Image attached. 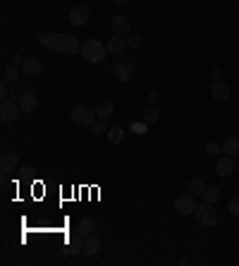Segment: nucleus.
Returning <instances> with one entry per match:
<instances>
[{
	"label": "nucleus",
	"mask_w": 239,
	"mask_h": 266,
	"mask_svg": "<svg viewBox=\"0 0 239 266\" xmlns=\"http://www.w3.org/2000/svg\"><path fill=\"white\" fill-rule=\"evenodd\" d=\"M101 245H103V242H101V238H98L96 233L89 235V238H84V254H86V257H96V254L101 252Z\"/></svg>",
	"instance_id": "nucleus-16"
},
{
	"label": "nucleus",
	"mask_w": 239,
	"mask_h": 266,
	"mask_svg": "<svg viewBox=\"0 0 239 266\" xmlns=\"http://www.w3.org/2000/svg\"><path fill=\"white\" fill-rule=\"evenodd\" d=\"M196 197L189 192V194H182V197H177L175 199V211L179 213V216H189V213H194L196 211Z\"/></svg>",
	"instance_id": "nucleus-6"
},
{
	"label": "nucleus",
	"mask_w": 239,
	"mask_h": 266,
	"mask_svg": "<svg viewBox=\"0 0 239 266\" xmlns=\"http://www.w3.org/2000/svg\"><path fill=\"white\" fill-rule=\"evenodd\" d=\"M127 46H129V48H139V46H141V36H139V34H129Z\"/></svg>",
	"instance_id": "nucleus-29"
},
{
	"label": "nucleus",
	"mask_w": 239,
	"mask_h": 266,
	"mask_svg": "<svg viewBox=\"0 0 239 266\" xmlns=\"http://www.w3.org/2000/svg\"><path fill=\"white\" fill-rule=\"evenodd\" d=\"M17 166H19V156H17L14 151L2 154V159H0V171H2V173H12Z\"/></svg>",
	"instance_id": "nucleus-15"
},
{
	"label": "nucleus",
	"mask_w": 239,
	"mask_h": 266,
	"mask_svg": "<svg viewBox=\"0 0 239 266\" xmlns=\"http://www.w3.org/2000/svg\"><path fill=\"white\" fill-rule=\"evenodd\" d=\"M189 192H191L194 197H203V192H206V182L199 180V177H194V180L189 182Z\"/></svg>",
	"instance_id": "nucleus-21"
},
{
	"label": "nucleus",
	"mask_w": 239,
	"mask_h": 266,
	"mask_svg": "<svg viewBox=\"0 0 239 266\" xmlns=\"http://www.w3.org/2000/svg\"><path fill=\"white\" fill-rule=\"evenodd\" d=\"M39 43L46 46V48H51V51H55V53H62V55L81 53L79 39L72 36V34H41Z\"/></svg>",
	"instance_id": "nucleus-1"
},
{
	"label": "nucleus",
	"mask_w": 239,
	"mask_h": 266,
	"mask_svg": "<svg viewBox=\"0 0 239 266\" xmlns=\"http://www.w3.org/2000/svg\"><path fill=\"white\" fill-rule=\"evenodd\" d=\"M108 139H110L113 144H122V142H124V130H122V127H113V130L108 132Z\"/></svg>",
	"instance_id": "nucleus-23"
},
{
	"label": "nucleus",
	"mask_w": 239,
	"mask_h": 266,
	"mask_svg": "<svg viewBox=\"0 0 239 266\" xmlns=\"http://www.w3.org/2000/svg\"><path fill=\"white\" fill-rule=\"evenodd\" d=\"M215 173L220 175V177H230V175L235 173V161H232V156H218V159H215Z\"/></svg>",
	"instance_id": "nucleus-12"
},
{
	"label": "nucleus",
	"mask_w": 239,
	"mask_h": 266,
	"mask_svg": "<svg viewBox=\"0 0 239 266\" xmlns=\"http://www.w3.org/2000/svg\"><path fill=\"white\" fill-rule=\"evenodd\" d=\"M227 211L232 213V216H239V197H232L230 204H227Z\"/></svg>",
	"instance_id": "nucleus-28"
},
{
	"label": "nucleus",
	"mask_w": 239,
	"mask_h": 266,
	"mask_svg": "<svg viewBox=\"0 0 239 266\" xmlns=\"http://www.w3.org/2000/svg\"><path fill=\"white\" fill-rule=\"evenodd\" d=\"M211 77L213 80H218V77H220V70H218V67H211Z\"/></svg>",
	"instance_id": "nucleus-33"
},
{
	"label": "nucleus",
	"mask_w": 239,
	"mask_h": 266,
	"mask_svg": "<svg viewBox=\"0 0 239 266\" xmlns=\"http://www.w3.org/2000/svg\"><path fill=\"white\" fill-rule=\"evenodd\" d=\"M223 154L225 156H237L239 154V137H225V142H223Z\"/></svg>",
	"instance_id": "nucleus-19"
},
{
	"label": "nucleus",
	"mask_w": 239,
	"mask_h": 266,
	"mask_svg": "<svg viewBox=\"0 0 239 266\" xmlns=\"http://www.w3.org/2000/svg\"><path fill=\"white\" fill-rule=\"evenodd\" d=\"M93 230H96V221H93V218H81L79 226H77V233H79L81 238L93 235Z\"/></svg>",
	"instance_id": "nucleus-20"
},
{
	"label": "nucleus",
	"mask_w": 239,
	"mask_h": 266,
	"mask_svg": "<svg viewBox=\"0 0 239 266\" xmlns=\"http://www.w3.org/2000/svg\"><path fill=\"white\" fill-rule=\"evenodd\" d=\"M194 216H196V221H199L203 228H213L215 223H218V211H215V204H208V201L199 204V206H196V211H194Z\"/></svg>",
	"instance_id": "nucleus-3"
},
{
	"label": "nucleus",
	"mask_w": 239,
	"mask_h": 266,
	"mask_svg": "<svg viewBox=\"0 0 239 266\" xmlns=\"http://www.w3.org/2000/svg\"><path fill=\"white\" fill-rule=\"evenodd\" d=\"M22 113H24V110H22V106H19V101L14 103V101H10V98H5L2 106H0V120H2V122H14V120H19Z\"/></svg>",
	"instance_id": "nucleus-5"
},
{
	"label": "nucleus",
	"mask_w": 239,
	"mask_h": 266,
	"mask_svg": "<svg viewBox=\"0 0 239 266\" xmlns=\"http://www.w3.org/2000/svg\"><path fill=\"white\" fill-rule=\"evenodd\" d=\"M19 106L24 113H34L36 108H39V98H36V91H31V89H24V91L19 93Z\"/></svg>",
	"instance_id": "nucleus-11"
},
{
	"label": "nucleus",
	"mask_w": 239,
	"mask_h": 266,
	"mask_svg": "<svg viewBox=\"0 0 239 266\" xmlns=\"http://www.w3.org/2000/svg\"><path fill=\"white\" fill-rule=\"evenodd\" d=\"M22 63H24V58H22V55H14L12 58V65H22Z\"/></svg>",
	"instance_id": "nucleus-32"
},
{
	"label": "nucleus",
	"mask_w": 239,
	"mask_h": 266,
	"mask_svg": "<svg viewBox=\"0 0 239 266\" xmlns=\"http://www.w3.org/2000/svg\"><path fill=\"white\" fill-rule=\"evenodd\" d=\"M148 103H151V106H156V103H158V93H156V91L148 93Z\"/></svg>",
	"instance_id": "nucleus-30"
},
{
	"label": "nucleus",
	"mask_w": 239,
	"mask_h": 266,
	"mask_svg": "<svg viewBox=\"0 0 239 266\" xmlns=\"http://www.w3.org/2000/svg\"><path fill=\"white\" fill-rule=\"evenodd\" d=\"M41 72V63L36 58H24V63H22V75H27V77H36Z\"/></svg>",
	"instance_id": "nucleus-18"
},
{
	"label": "nucleus",
	"mask_w": 239,
	"mask_h": 266,
	"mask_svg": "<svg viewBox=\"0 0 239 266\" xmlns=\"http://www.w3.org/2000/svg\"><path fill=\"white\" fill-rule=\"evenodd\" d=\"M108 53L110 55H122L127 51V39L124 36H120V34H113L110 39H108Z\"/></svg>",
	"instance_id": "nucleus-13"
},
{
	"label": "nucleus",
	"mask_w": 239,
	"mask_h": 266,
	"mask_svg": "<svg viewBox=\"0 0 239 266\" xmlns=\"http://www.w3.org/2000/svg\"><path fill=\"white\" fill-rule=\"evenodd\" d=\"M91 132L96 134V137H101V134H108V132H106V120H98V122H93V125H91Z\"/></svg>",
	"instance_id": "nucleus-27"
},
{
	"label": "nucleus",
	"mask_w": 239,
	"mask_h": 266,
	"mask_svg": "<svg viewBox=\"0 0 239 266\" xmlns=\"http://www.w3.org/2000/svg\"><path fill=\"white\" fill-rule=\"evenodd\" d=\"M89 19H91V10H89L86 5H74V7L69 10V22H72L74 27H84Z\"/></svg>",
	"instance_id": "nucleus-7"
},
{
	"label": "nucleus",
	"mask_w": 239,
	"mask_h": 266,
	"mask_svg": "<svg viewBox=\"0 0 239 266\" xmlns=\"http://www.w3.org/2000/svg\"><path fill=\"white\" fill-rule=\"evenodd\" d=\"M79 252H84V238L79 233H67V245H65V254L77 257Z\"/></svg>",
	"instance_id": "nucleus-10"
},
{
	"label": "nucleus",
	"mask_w": 239,
	"mask_h": 266,
	"mask_svg": "<svg viewBox=\"0 0 239 266\" xmlns=\"http://www.w3.org/2000/svg\"><path fill=\"white\" fill-rule=\"evenodd\" d=\"M113 2H115V5H120V7H124V5H127L129 0H113Z\"/></svg>",
	"instance_id": "nucleus-34"
},
{
	"label": "nucleus",
	"mask_w": 239,
	"mask_h": 266,
	"mask_svg": "<svg viewBox=\"0 0 239 266\" xmlns=\"http://www.w3.org/2000/svg\"><path fill=\"white\" fill-rule=\"evenodd\" d=\"M115 77H118L120 82H132L134 77V63H127V60H122V63H118L115 65Z\"/></svg>",
	"instance_id": "nucleus-14"
},
{
	"label": "nucleus",
	"mask_w": 239,
	"mask_h": 266,
	"mask_svg": "<svg viewBox=\"0 0 239 266\" xmlns=\"http://www.w3.org/2000/svg\"><path fill=\"white\" fill-rule=\"evenodd\" d=\"M106 55H108V46L106 43H101V41L89 39L86 43H81V58H84L86 63H91V65L103 63Z\"/></svg>",
	"instance_id": "nucleus-2"
},
{
	"label": "nucleus",
	"mask_w": 239,
	"mask_h": 266,
	"mask_svg": "<svg viewBox=\"0 0 239 266\" xmlns=\"http://www.w3.org/2000/svg\"><path fill=\"white\" fill-rule=\"evenodd\" d=\"M144 120H146L148 125H156V122L160 120V108H158V106H151V108L146 110V115H144Z\"/></svg>",
	"instance_id": "nucleus-25"
},
{
	"label": "nucleus",
	"mask_w": 239,
	"mask_h": 266,
	"mask_svg": "<svg viewBox=\"0 0 239 266\" xmlns=\"http://www.w3.org/2000/svg\"><path fill=\"white\" fill-rule=\"evenodd\" d=\"M115 115V103L110 101V98H106V101H101L98 106H96V118L98 120H108Z\"/></svg>",
	"instance_id": "nucleus-17"
},
{
	"label": "nucleus",
	"mask_w": 239,
	"mask_h": 266,
	"mask_svg": "<svg viewBox=\"0 0 239 266\" xmlns=\"http://www.w3.org/2000/svg\"><path fill=\"white\" fill-rule=\"evenodd\" d=\"M7 96H10V93H7V87H5V84H2V87H0V98H2V101H5V98H7Z\"/></svg>",
	"instance_id": "nucleus-31"
},
{
	"label": "nucleus",
	"mask_w": 239,
	"mask_h": 266,
	"mask_svg": "<svg viewBox=\"0 0 239 266\" xmlns=\"http://www.w3.org/2000/svg\"><path fill=\"white\" fill-rule=\"evenodd\" d=\"M220 197H223V194H220L218 187H206V192H203V199L208 201V204H218Z\"/></svg>",
	"instance_id": "nucleus-22"
},
{
	"label": "nucleus",
	"mask_w": 239,
	"mask_h": 266,
	"mask_svg": "<svg viewBox=\"0 0 239 266\" xmlns=\"http://www.w3.org/2000/svg\"><path fill=\"white\" fill-rule=\"evenodd\" d=\"M220 154H223V144H218V142H208V144H206V156L218 159Z\"/></svg>",
	"instance_id": "nucleus-24"
},
{
	"label": "nucleus",
	"mask_w": 239,
	"mask_h": 266,
	"mask_svg": "<svg viewBox=\"0 0 239 266\" xmlns=\"http://www.w3.org/2000/svg\"><path fill=\"white\" fill-rule=\"evenodd\" d=\"M211 96L215 98V101L225 103V101H230V98H232V89H230V84L215 80V82H213V87H211Z\"/></svg>",
	"instance_id": "nucleus-9"
},
{
	"label": "nucleus",
	"mask_w": 239,
	"mask_h": 266,
	"mask_svg": "<svg viewBox=\"0 0 239 266\" xmlns=\"http://www.w3.org/2000/svg\"><path fill=\"white\" fill-rule=\"evenodd\" d=\"M19 72H22V70H19L17 65L7 67V70H5V75H2V80H5V82H14V80H19Z\"/></svg>",
	"instance_id": "nucleus-26"
},
{
	"label": "nucleus",
	"mask_w": 239,
	"mask_h": 266,
	"mask_svg": "<svg viewBox=\"0 0 239 266\" xmlns=\"http://www.w3.org/2000/svg\"><path fill=\"white\" fill-rule=\"evenodd\" d=\"M93 118H96V110H91V108H86V106L72 108V122L77 127H91Z\"/></svg>",
	"instance_id": "nucleus-4"
},
{
	"label": "nucleus",
	"mask_w": 239,
	"mask_h": 266,
	"mask_svg": "<svg viewBox=\"0 0 239 266\" xmlns=\"http://www.w3.org/2000/svg\"><path fill=\"white\" fill-rule=\"evenodd\" d=\"M110 29H113V34L129 36V34H132V22H129L124 14H115V17L110 19Z\"/></svg>",
	"instance_id": "nucleus-8"
}]
</instances>
